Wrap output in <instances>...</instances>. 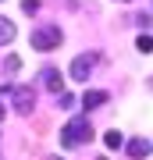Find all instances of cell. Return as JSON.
Returning a JSON list of instances; mask_svg holds the SVG:
<instances>
[{"label":"cell","instance_id":"obj_6","mask_svg":"<svg viewBox=\"0 0 153 160\" xmlns=\"http://www.w3.org/2000/svg\"><path fill=\"white\" fill-rule=\"evenodd\" d=\"M125 149H128V157L132 160H142V157H150V139H132V142H125Z\"/></svg>","mask_w":153,"mask_h":160},{"label":"cell","instance_id":"obj_11","mask_svg":"<svg viewBox=\"0 0 153 160\" xmlns=\"http://www.w3.org/2000/svg\"><path fill=\"white\" fill-rule=\"evenodd\" d=\"M22 11L25 14H36V11H39V0H22Z\"/></svg>","mask_w":153,"mask_h":160},{"label":"cell","instance_id":"obj_5","mask_svg":"<svg viewBox=\"0 0 153 160\" xmlns=\"http://www.w3.org/2000/svg\"><path fill=\"white\" fill-rule=\"evenodd\" d=\"M39 78H43V86L50 89L54 96H57V92H64V86H61V71H57V68H43Z\"/></svg>","mask_w":153,"mask_h":160},{"label":"cell","instance_id":"obj_16","mask_svg":"<svg viewBox=\"0 0 153 160\" xmlns=\"http://www.w3.org/2000/svg\"><path fill=\"white\" fill-rule=\"evenodd\" d=\"M71 4H75V0H71Z\"/></svg>","mask_w":153,"mask_h":160},{"label":"cell","instance_id":"obj_3","mask_svg":"<svg viewBox=\"0 0 153 160\" xmlns=\"http://www.w3.org/2000/svg\"><path fill=\"white\" fill-rule=\"evenodd\" d=\"M11 103H14V110L18 114H32V107H36V89L32 86H11Z\"/></svg>","mask_w":153,"mask_h":160},{"label":"cell","instance_id":"obj_2","mask_svg":"<svg viewBox=\"0 0 153 160\" xmlns=\"http://www.w3.org/2000/svg\"><path fill=\"white\" fill-rule=\"evenodd\" d=\"M61 25H39V29H32V36H28V43H32V50H57L61 46Z\"/></svg>","mask_w":153,"mask_h":160},{"label":"cell","instance_id":"obj_9","mask_svg":"<svg viewBox=\"0 0 153 160\" xmlns=\"http://www.w3.org/2000/svg\"><path fill=\"white\" fill-rule=\"evenodd\" d=\"M103 146H107V149H121V146H125V135H121L118 128H110L107 135H103Z\"/></svg>","mask_w":153,"mask_h":160},{"label":"cell","instance_id":"obj_13","mask_svg":"<svg viewBox=\"0 0 153 160\" xmlns=\"http://www.w3.org/2000/svg\"><path fill=\"white\" fill-rule=\"evenodd\" d=\"M18 68H22V61H18L14 53H11V57H7V71H18Z\"/></svg>","mask_w":153,"mask_h":160},{"label":"cell","instance_id":"obj_7","mask_svg":"<svg viewBox=\"0 0 153 160\" xmlns=\"http://www.w3.org/2000/svg\"><path fill=\"white\" fill-rule=\"evenodd\" d=\"M107 100H110V92H103V89H89V92L82 96V107H85V110H93V107H103Z\"/></svg>","mask_w":153,"mask_h":160},{"label":"cell","instance_id":"obj_14","mask_svg":"<svg viewBox=\"0 0 153 160\" xmlns=\"http://www.w3.org/2000/svg\"><path fill=\"white\" fill-rule=\"evenodd\" d=\"M0 121H4V103H0Z\"/></svg>","mask_w":153,"mask_h":160},{"label":"cell","instance_id":"obj_10","mask_svg":"<svg viewBox=\"0 0 153 160\" xmlns=\"http://www.w3.org/2000/svg\"><path fill=\"white\" fill-rule=\"evenodd\" d=\"M135 50L139 53H153V36H139V39H135Z\"/></svg>","mask_w":153,"mask_h":160},{"label":"cell","instance_id":"obj_8","mask_svg":"<svg viewBox=\"0 0 153 160\" xmlns=\"http://www.w3.org/2000/svg\"><path fill=\"white\" fill-rule=\"evenodd\" d=\"M11 39H14V22L0 14V46H4V43H11Z\"/></svg>","mask_w":153,"mask_h":160},{"label":"cell","instance_id":"obj_4","mask_svg":"<svg viewBox=\"0 0 153 160\" xmlns=\"http://www.w3.org/2000/svg\"><path fill=\"white\" fill-rule=\"evenodd\" d=\"M93 68H96V57H93V53H79V57L71 61V78L75 82H89Z\"/></svg>","mask_w":153,"mask_h":160},{"label":"cell","instance_id":"obj_12","mask_svg":"<svg viewBox=\"0 0 153 160\" xmlns=\"http://www.w3.org/2000/svg\"><path fill=\"white\" fill-rule=\"evenodd\" d=\"M71 103H75L71 92H57V107H71Z\"/></svg>","mask_w":153,"mask_h":160},{"label":"cell","instance_id":"obj_1","mask_svg":"<svg viewBox=\"0 0 153 160\" xmlns=\"http://www.w3.org/2000/svg\"><path fill=\"white\" fill-rule=\"evenodd\" d=\"M89 139H93V125H89V118H71L68 125L61 128V146H68V149L85 146Z\"/></svg>","mask_w":153,"mask_h":160},{"label":"cell","instance_id":"obj_15","mask_svg":"<svg viewBox=\"0 0 153 160\" xmlns=\"http://www.w3.org/2000/svg\"><path fill=\"white\" fill-rule=\"evenodd\" d=\"M50 160H61V157H50Z\"/></svg>","mask_w":153,"mask_h":160}]
</instances>
